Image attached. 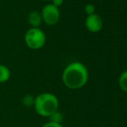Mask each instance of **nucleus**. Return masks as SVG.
Here are the masks:
<instances>
[{
    "mask_svg": "<svg viewBox=\"0 0 127 127\" xmlns=\"http://www.w3.org/2000/svg\"><path fill=\"white\" fill-rule=\"evenodd\" d=\"M89 73L83 63L74 62L69 63L62 72V80L65 87L76 90L83 87L87 83Z\"/></svg>",
    "mask_w": 127,
    "mask_h": 127,
    "instance_id": "obj_1",
    "label": "nucleus"
},
{
    "mask_svg": "<svg viewBox=\"0 0 127 127\" xmlns=\"http://www.w3.org/2000/svg\"><path fill=\"white\" fill-rule=\"evenodd\" d=\"M33 108L39 116L49 118L59 110V99L54 94L42 93L35 97Z\"/></svg>",
    "mask_w": 127,
    "mask_h": 127,
    "instance_id": "obj_2",
    "label": "nucleus"
},
{
    "mask_svg": "<svg viewBox=\"0 0 127 127\" xmlns=\"http://www.w3.org/2000/svg\"><path fill=\"white\" fill-rule=\"evenodd\" d=\"M47 37L40 28H30L24 35V42L26 46L30 49L38 50L44 47Z\"/></svg>",
    "mask_w": 127,
    "mask_h": 127,
    "instance_id": "obj_3",
    "label": "nucleus"
},
{
    "mask_svg": "<svg viewBox=\"0 0 127 127\" xmlns=\"http://www.w3.org/2000/svg\"><path fill=\"white\" fill-rule=\"evenodd\" d=\"M41 16H42V22L45 23L47 25H55L60 20V10L52 3H49L42 9Z\"/></svg>",
    "mask_w": 127,
    "mask_h": 127,
    "instance_id": "obj_4",
    "label": "nucleus"
},
{
    "mask_svg": "<svg viewBox=\"0 0 127 127\" xmlns=\"http://www.w3.org/2000/svg\"><path fill=\"white\" fill-rule=\"evenodd\" d=\"M86 28L92 33H97L100 31L103 27V20L98 14L94 13L87 17L85 21Z\"/></svg>",
    "mask_w": 127,
    "mask_h": 127,
    "instance_id": "obj_5",
    "label": "nucleus"
},
{
    "mask_svg": "<svg viewBox=\"0 0 127 127\" xmlns=\"http://www.w3.org/2000/svg\"><path fill=\"white\" fill-rule=\"evenodd\" d=\"M28 22L31 28H39L42 23L41 12L37 10H33L30 12V14L28 15Z\"/></svg>",
    "mask_w": 127,
    "mask_h": 127,
    "instance_id": "obj_6",
    "label": "nucleus"
},
{
    "mask_svg": "<svg viewBox=\"0 0 127 127\" xmlns=\"http://www.w3.org/2000/svg\"><path fill=\"white\" fill-rule=\"evenodd\" d=\"M11 73L7 66L0 64V83H5L10 79Z\"/></svg>",
    "mask_w": 127,
    "mask_h": 127,
    "instance_id": "obj_7",
    "label": "nucleus"
},
{
    "mask_svg": "<svg viewBox=\"0 0 127 127\" xmlns=\"http://www.w3.org/2000/svg\"><path fill=\"white\" fill-rule=\"evenodd\" d=\"M119 87L123 92L127 93V70L124 71L119 76Z\"/></svg>",
    "mask_w": 127,
    "mask_h": 127,
    "instance_id": "obj_8",
    "label": "nucleus"
},
{
    "mask_svg": "<svg viewBox=\"0 0 127 127\" xmlns=\"http://www.w3.org/2000/svg\"><path fill=\"white\" fill-rule=\"evenodd\" d=\"M22 104L25 107H33L35 104V96L32 94H25L22 98Z\"/></svg>",
    "mask_w": 127,
    "mask_h": 127,
    "instance_id": "obj_9",
    "label": "nucleus"
},
{
    "mask_svg": "<svg viewBox=\"0 0 127 127\" xmlns=\"http://www.w3.org/2000/svg\"><path fill=\"white\" fill-rule=\"evenodd\" d=\"M48 119H49V122L56 123V124H62V119H63V115H62V112L58 110L55 112H54L52 115L49 116Z\"/></svg>",
    "mask_w": 127,
    "mask_h": 127,
    "instance_id": "obj_10",
    "label": "nucleus"
},
{
    "mask_svg": "<svg viewBox=\"0 0 127 127\" xmlns=\"http://www.w3.org/2000/svg\"><path fill=\"white\" fill-rule=\"evenodd\" d=\"M85 12L87 13V16L94 14L95 13V6L92 3H87L85 6Z\"/></svg>",
    "mask_w": 127,
    "mask_h": 127,
    "instance_id": "obj_11",
    "label": "nucleus"
},
{
    "mask_svg": "<svg viewBox=\"0 0 127 127\" xmlns=\"http://www.w3.org/2000/svg\"><path fill=\"white\" fill-rule=\"evenodd\" d=\"M42 127H63L62 124H56V123H53V122H47L44 125H42Z\"/></svg>",
    "mask_w": 127,
    "mask_h": 127,
    "instance_id": "obj_12",
    "label": "nucleus"
},
{
    "mask_svg": "<svg viewBox=\"0 0 127 127\" xmlns=\"http://www.w3.org/2000/svg\"><path fill=\"white\" fill-rule=\"evenodd\" d=\"M64 3V0H52V4L55 5V7L59 8L61 7Z\"/></svg>",
    "mask_w": 127,
    "mask_h": 127,
    "instance_id": "obj_13",
    "label": "nucleus"
},
{
    "mask_svg": "<svg viewBox=\"0 0 127 127\" xmlns=\"http://www.w3.org/2000/svg\"><path fill=\"white\" fill-rule=\"evenodd\" d=\"M42 1H48V0H42Z\"/></svg>",
    "mask_w": 127,
    "mask_h": 127,
    "instance_id": "obj_14",
    "label": "nucleus"
}]
</instances>
